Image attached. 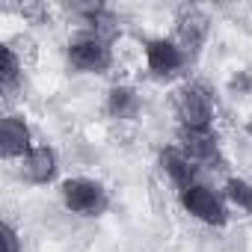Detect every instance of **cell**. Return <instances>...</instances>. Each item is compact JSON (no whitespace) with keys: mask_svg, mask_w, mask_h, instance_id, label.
<instances>
[{"mask_svg":"<svg viewBox=\"0 0 252 252\" xmlns=\"http://www.w3.org/2000/svg\"><path fill=\"white\" fill-rule=\"evenodd\" d=\"M77 15H80V30H89V33H98V36H104V39H110V42H116L119 36H122V24H119V15L110 9V6H104V3H89V6H80L77 9Z\"/></svg>","mask_w":252,"mask_h":252,"instance_id":"8fae6325","label":"cell"},{"mask_svg":"<svg viewBox=\"0 0 252 252\" xmlns=\"http://www.w3.org/2000/svg\"><path fill=\"white\" fill-rule=\"evenodd\" d=\"M143 60H146V71L152 80L160 83H172L181 80L187 74V68L193 65V57L187 54V48L175 39V36H155L146 39L143 45Z\"/></svg>","mask_w":252,"mask_h":252,"instance_id":"277c9868","label":"cell"},{"mask_svg":"<svg viewBox=\"0 0 252 252\" xmlns=\"http://www.w3.org/2000/svg\"><path fill=\"white\" fill-rule=\"evenodd\" d=\"M178 205L187 217H193L196 222H202L208 228H225L231 222V208H228L222 190L208 181L178 190Z\"/></svg>","mask_w":252,"mask_h":252,"instance_id":"5b68a950","label":"cell"},{"mask_svg":"<svg viewBox=\"0 0 252 252\" xmlns=\"http://www.w3.org/2000/svg\"><path fill=\"white\" fill-rule=\"evenodd\" d=\"M184 48H187V54L196 60L199 57V51L205 48V42H208V36H211V18L202 12V9H196V6H184V9H178V15H175V33H172Z\"/></svg>","mask_w":252,"mask_h":252,"instance_id":"9c48e42d","label":"cell"},{"mask_svg":"<svg viewBox=\"0 0 252 252\" xmlns=\"http://www.w3.org/2000/svg\"><path fill=\"white\" fill-rule=\"evenodd\" d=\"M175 146H178L199 169H211V172H225V169H228V158H225L222 137L217 134V128H208V131L175 128Z\"/></svg>","mask_w":252,"mask_h":252,"instance_id":"8992f818","label":"cell"},{"mask_svg":"<svg viewBox=\"0 0 252 252\" xmlns=\"http://www.w3.org/2000/svg\"><path fill=\"white\" fill-rule=\"evenodd\" d=\"M36 140H33V128L24 113H3L0 119V158L6 163H18L33 152Z\"/></svg>","mask_w":252,"mask_h":252,"instance_id":"52a82bcc","label":"cell"},{"mask_svg":"<svg viewBox=\"0 0 252 252\" xmlns=\"http://www.w3.org/2000/svg\"><path fill=\"white\" fill-rule=\"evenodd\" d=\"M21 86H24V60L9 42H3L0 45V92H3V101H12Z\"/></svg>","mask_w":252,"mask_h":252,"instance_id":"7c38bea8","label":"cell"},{"mask_svg":"<svg viewBox=\"0 0 252 252\" xmlns=\"http://www.w3.org/2000/svg\"><path fill=\"white\" fill-rule=\"evenodd\" d=\"M60 202L68 214L80 220H98L113 208V196L104 181L89 175H71L60 181Z\"/></svg>","mask_w":252,"mask_h":252,"instance_id":"3957f363","label":"cell"},{"mask_svg":"<svg viewBox=\"0 0 252 252\" xmlns=\"http://www.w3.org/2000/svg\"><path fill=\"white\" fill-rule=\"evenodd\" d=\"M158 166H160V172L172 181L175 190H184V187H193V184L202 181V169H199L175 143H172V146H163V149L158 152Z\"/></svg>","mask_w":252,"mask_h":252,"instance_id":"30bf717a","label":"cell"},{"mask_svg":"<svg viewBox=\"0 0 252 252\" xmlns=\"http://www.w3.org/2000/svg\"><path fill=\"white\" fill-rule=\"evenodd\" d=\"M116 42L89 33V30H77L68 42H65V65L71 74H89V77H104L113 63H116Z\"/></svg>","mask_w":252,"mask_h":252,"instance_id":"7a4b0ae2","label":"cell"},{"mask_svg":"<svg viewBox=\"0 0 252 252\" xmlns=\"http://www.w3.org/2000/svg\"><path fill=\"white\" fill-rule=\"evenodd\" d=\"M222 196L231 208V214L237 211L240 217H252V181L243 178V175H228L222 181Z\"/></svg>","mask_w":252,"mask_h":252,"instance_id":"5bb4252c","label":"cell"},{"mask_svg":"<svg viewBox=\"0 0 252 252\" xmlns=\"http://www.w3.org/2000/svg\"><path fill=\"white\" fill-rule=\"evenodd\" d=\"M140 92L128 83H113L104 95V113L110 119H134L140 113Z\"/></svg>","mask_w":252,"mask_h":252,"instance_id":"4fadbf2b","label":"cell"},{"mask_svg":"<svg viewBox=\"0 0 252 252\" xmlns=\"http://www.w3.org/2000/svg\"><path fill=\"white\" fill-rule=\"evenodd\" d=\"M0 240H3V252H21V234L12 220L0 222Z\"/></svg>","mask_w":252,"mask_h":252,"instance_id":"9a60e30c","label":"cell"},{"mask_svg":"<svg viewBox=\"0 0 252 252\" xmlns=\"http://www.w3.org/2000/svg\"><path fill=\"white\" fill-rule=\"evenodd\" d=\"M172 116L178 128H217V95L202 80H181L172 92Z\"/></svg>","mask_w":252,"mask_h":252,"instance_id":"6da1fadb","label":"cell"},{"mask_svg":"<svg viewBox=\"0 0 252 252\" xmlns=\"http://www.w3.org/2000/svg\"><path fill=\"white\" fill-rule=\"evenodd\" d=\"M60 175V152L51 143H36L33 152L18 160V178L27 187H48Z\"/></svg>","mask_w":252,"mask_h":252,"instance_id":"ba28073f","label":"cell"}]
</instances>
